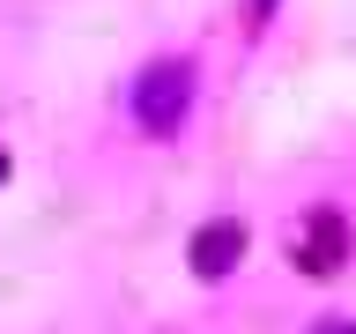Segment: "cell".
I'll return each instance as SVG.
<instances>
[{
	"label": "cell",
	"mask_w": 356,
	"mask_h": 334,
	"mask_svg": "<svg viewBox=\"0 0 356 334\" xmlns=\"http://www.w3.org/2000/svg\"><path fill=\"white\" fill-rule=\"evenodd\" d=\"M186 104H193V67H178V60L149 67V74L134 82V119L149 134H171L178 119H186Z\"/></svg>",
	"instance_id": "obj_1"
},
{
	"label": "cell",
	"mask_w": 356,
	"mask_h": 334,
	"mask_svg": "<svg viewBox=\"0 0 356 334\" xmlns=\"http://www.w3.org/2000/svg\"><path fill=\"white\" fill-rule=\"evenodd\" d=\"M186 260H193V275H200V283H222V275L245 260V223H238V216L200 223V230H193V253H186Z\"/></svg>",
	"instance_id": "obj_2"
},
{
	"label": "cell",
	"mask_w": 356,
	"mask_h": 334,
	"mask_svg": "<svg viewBox=\"0 0 356 334\" xmlns=\"http://www.w3.org/2000/svg\"><path fill=\"white\" fill-rule=\"evenodd\" d=\"M341 253H349V230H341V216H334V208H319V216L305 223V238H289V260L305 267V275H334V267H341Z\"/></svg>",
	"instance_id": "obj_3"
},
{
	"label": "cell",
	"mask_w": 356,
	"mask_h": 334,
	"mask_svg": "<svg viewBox=\"0 0 356 334\" xmlns=\"http://www.w3.org/2000/svg\"><path fill=\"white\" fill-rule=\"evenodd\" d=\"M319 334H356V319H334V327H319Z\"/></svg>",
	"instance_id": "obj_4"
},
{
	"label": "cell",
	"mask_w": 356,
	"mask_h": 334,
	"mask_svg": "<svg viewBox=\"0 0 356 334\" xmlns=\"http://www.w3.org/2000/svg\"><path fill=\"white\" fill-rule=\"evenodd\" d=\"M0 178H8V156H0Z\"/></svg>",
	"instance_id": "obj_5"
},
{
	"label": "cell",
	"mask_w": 356,
	"mask_h": 334,
	"mask_svg": "<svg viewBox=\"0 0 356 334\" xmlns=\"http://www.w3.org/2000/svg\"><path fill=\"white\" fill-rule=\"evenodd\" d=\"M260 8H275V0H260Z\"/></svg>",
	"instance_id": "obj_6"
}]
</instances>
